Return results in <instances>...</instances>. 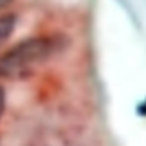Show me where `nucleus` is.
Returning <instances> with one entry per match:
<instances>
[{
	"instance_id": "f257e3e1",
	"label": "nucleus",
	"mask_w": 146,
	"mask_h": 146,
	"mask_svg": "<svg viewBox=\"0 0 146 146\" xmlns=\"http://www.w3.org/2000/svg\"><path fill=\"white\" fill-rule=\"evenodd\" d=\"M64 47L66 39L62 35H39L20 40L0 54V79H25Z\"/></svg>"
},
{
	"instance_id": "f03ea898",
	"label": "nucleus",
	"mask_w": 146,
	"mask_h": 146,
	"mask_svg": "<svg viewBox=\"0 0 146 146\" xmlns=\"http://www.w3.org/2000/svg\"><path fill=\"white\" fill-rule=\"evenodd\" d=\"M17 25V17L15 15H3L0 16V47H2L7 39L13 35Z\"/></svg>"
},
{
	"instance_id": "7ed1b4c3",
	"label": "nucleus",
	"mask_w": 146,
	"mask_h": 146,
	"mask_svg": "<svg viewBox=\"0 0 146 146\" xmlns=\"http://www.w3.org/2000/svg\"><path fill=\"white\" fill-rule=\"evenodd\" d=\"M5 108H6V92L0 86V117H2V115L5 112Z\"/></svg>"
},
{
	"instance_id": "20e7f679",
	"label": "nucleus",
	"mask_w": 146,
	"mask_h": 146,
	"mask_svg": "<svg viewBox=\"0 0 146 146\" xmlns=\"http://www.w3.org/2000/svg\"><path fill=\"white\" fill-rule=\"evenodd\" d=\"M13 0H0V10H3L5 7H7Z\"/></svg>"
}]
</instances>
